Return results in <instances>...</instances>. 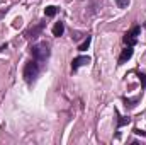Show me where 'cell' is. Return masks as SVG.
<instances>
[{
    "label": "cell",
    "mask_w": 146,
    "mask_h": 145,
    "mask_svg": "<svg viewBox=\"0 0 146 145\" xmlns=\"http://www.w3.org/2000/svg\"><path fill=\"white\" fill-rule=\"evenodd\" d=\"M31 53H33L34 60H37L39 63H44L49 58V46H48V43L41 41V43H37L31 48Z\"/></svg>",
    "instance_id": "6da1fadb"
},
{
    "label": "cell",
    "mask_w": 146,
    "mask_h": 145,
    "mask_svg": "<svg viewBox=\"0 0 146 145\" xmlns=\"http://www.w3.org/2000/svg\"><path fill=\"white\" fill-rule=\"evenodd\" d=\"M41 63L37 62V60H29L26 65H24V79H26V82L27 84H33L34 80H36V77L39 75V67Z\"/></svg>",
    "instance_id": "7a4b0ae2"
},
{
    "label": "cell",
    "mask_w": 146,
    "mask_h": 145,
    "mask_svg": "<svg viewBox=\"0 0 146 145\" xmlns=\"http://www.w3.org/2000/svg\"><path fill=\"white\" fill-rule=\"evenodd\" d=\"M139 33H141V29H139V26H133L126 34H124V43L127 44V46H134L136 43H138V36H139Z\"/></svg>",
    "instance_id": "3957f363"
},
{
    "label": "cell",
    "mask_w": 146,
    "mask_h": 145,
    "mask_svg": "<svg viewBox=\"0 0 146 145\" xmlns=\"http://www.w3.org/2000/svg\"><path fill=\"white\" fill-rule=\"evenodd\" d=\"M44 28H46V22H44V21H39L36 26H33V28L26 33V38H27V39H36V38L42 33Z\"/></svg>",
    "instance_id": "277c9868"
},
{
    "label": "cell",
    "mask_w": 146,
    "mask_h": 145,
    "mask_svg": "<svg viewBox=\"0 0 146 145\" xmlns=\"http://www.w3.org/2000/svg\"><path fill=\"white\" fill-rule=\"evenodd\" d=\"M88 63H90V56H76V58H73V62H72V70L76 72L80 67L88 65Z\"/></svg>",
    "instance_id": "5b68a950"
},
{
    "label": "cell",
    "mask_w": 146,
    "mask_h": 145,
    "mask_svg": "<svg viewBox=\"0 0 146 145\" xmlns=\"http://www.w3.org/2000/svg\"><path fill=\"white\" fill-rule=\"evenodd\" d=\"M131 56H133V46H127V48H124V50L121 51L117 63H119V65H124V63H126V62H127Z\"/></svg>",
    "instance_id": "8992f818"
},
{
    "label": "cell",
    "mask_w": 146,
    "mask_h": 145,
    "mask_svg": "<svg viewBox=\"0 0 146 145\" xmlns=\"http://www.w3.org/2000/svg\"><path fill=\"white\" fill-rule=\"evenodd\" d=\"M63 33H65V26H63V22H56L54 28H53V36L60 38V36H63Z\"/></svg>",
    "instance_id": "52a82bcc"
},
{
    "label": "cell",
    "mask_w": 146,
    "mask_h": 145,
    "mask_svg": "<svg viewBox=\"0 0 146 145\" xmlns=\"http://www.w3.org/2000/svg\"><path fill=\"white\" fill-rule=\"evenodd\" d=\"M114 113H115V116H117V128H121V126H124V125H127V123L131 121L127 116H121L117 111H114Z\"/></svg>",
    "instance_id": "ba28073f"
},
{
    "label": "cell",
    "mask_w": 146,
    "mask_h": 145,
    "mask_svg": "<svg viewBox=\"0 0 146 145\" xmlns=\"http://www.w3.org/2000/svg\"><path fill=\"white\" fill-rule=\"evenodd\" d=\"M44 14H46V17H53V15H56V7H54V5L46 7V9H44Z\"/></svg>",
    "instance_id": "9c48e42d"
},
{
    "label": "cell",
    "mask_w": 146,
    "mask_h": 145,
    "mask_svg": "<svg viewBox=\"0 0 146 145\" xmlns=\"http://www.w3.org/2000/svg\"><path fill=\"white\" fill-rule=\"evenodd\" d=\"M90 41H92V38L87 36V39H85V41H83V43H82V44L78 46V50H80V51H85V50H87V48L90 46Z\"/></svg>",
    "instance_id": "30bf717a"
},
{
    "label": "cell",
    "mask_w": 146,
    "mask_h": 145,
    "mask_svg": "<svg viewBox=\"0 0 146 145\" xmlns=\"http://www.w3.org/2000/svg\"><path fill=\"white\" fill-rule=\"evenodd\" d=\"M139 80L143 82V87H146V75H143V73H139Z\"/></svg>",
    "instance_id": "8fae6325"
},
{
    "label": "cell",
    "mask_w": 146,
    "mask_h": 145,
    "mask_svg": "<svg viewBox=\"0 0 146 145\" xmlns=\"http://www.w3.org/2000/svg\"><path fill=\"white\" fill-rule=\"evenodd\" d=\"M5 14H7V9H2V10H0V19L5 17Z\"/></svg>",
    "instance_id": "7c38bea8"
},
{
    "label": "cell",
    "mask_w": 146,
    "mask_h": 145,
    "mask_svg": "<svg viewBox=\"0 0 146 145\" xmlns=\"http://www.w3.org/2000/svg\"><path fill=\"white\" fill-rule=\"evenodd\" d=\"M134 132H136V133H138V135H145V137H146V132H141V130H138V128H136V130H134Z\"/></svg>",
    "instance_id": "4fadbf2b"
},
{
    "label": "cell",
    "mask_w": 146,
    "mask_h": 145,
    "mask_svg": "<svg viewBox=\"0 0 146 145\" xmlns=\"http://www.w3.org/2000/svg\"><path fill=\"white\" fill-rule=\"evenodd\" d=\"M145 28H146V22H145Z\"/></svg>",
    "instance_id": "5bb4252c"
}]
</instances>
